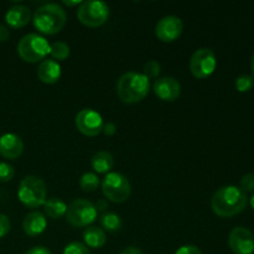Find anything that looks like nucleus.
<instances>
[{
  "label": "nucleus",
  "mask_w": 254,
  "mask_h": 254,
  "mask_svg": "<svg viewBox=\"0 0 254 254\" xmlns=\"http://www.w3.org/2000/svg\"><path fill=\"white\" fill-rule=\"evenodd\" d=\"M184 30L183 20L175 15L161 17L155 26V35L163 42H173L181 36Z\"/></svg>",
  "instance_id": "obj_11"
},
{
  "label": "nucleus",
  "mask_w": 254,
  "mask_h": 254,
  "mask_svg": "<svg viewBox=\"0 0 254 254\" xmlns=\"http://www.w3.org/2000/svg\"><path fill=\"white\" fill-rule=\"evenodd\" d=\"M150 91V81L139 72H127L122 74L117 84V94L124 103L134 104L143 101Z\"/></svg>",
  "instance_id": "obj_2"
},
{
  "label": "nucleus",
  "mask_w": 254,
  "mask_h": 254,
  "mask_svg": "<svg viewBox=\"0 0 254 254\" xmlns=\"http://www.w3.org/2000/svg\"><path fill=\"white\" fill-rule=\"evenodd\" d=\"M254 86V78L251 74H241L236 79V88L238 92H248L250 89H252Z\"/></svg>",
  "instance_id": "obj_24"
},
{
  "label": "nucleus",
  "mask_w": 254,
  "mask_h": 254,
  "mask_svg": "<svg viewBox=\"0 0 254 254\" xmlns=\"http://www.w3.org/2000/svg\"><path fill=\"white\" fill-rule=\"evenodd\" d=\"M99 178L94 173H86L79 179V186L86 192H93L99 186Z\"/></svg>",
  "instance_id": "obj_23"
},
{
  "label": "nucleus",
  "mask_w": 254,
  "mask_h": 254,
  "mask_svg": "<svg viewBox=\"0 0 254 254\" xmlns=\"http://www.w3.org/2000/svg\"><path fill=\"white\" fill-rule=\"evenodd\" d=\"M37 77L45 84H55L61 77V66L54 60H44L37 68Z\"/></svg>",
  "instance_id": "obj_17"
},
{
  "label": "nucleus",
  "mask_w": 254,
  "mask_h": 254,
  "mask_svg": "<svg viewBox=\"0 0 254 254\" xmlns=\"http://www.w3.org/2000/svg\"><path fill=\"white\" fill-rule=\"evenodd\" d=\"M10 37V31L7 30L6 26L4 25H0V42L7 41Z\"/></svg>",
  "instance_id": "obj_34"
},
{
  "label": "nucleus",
  "mask_w": 254,
  "mask_h": 254,
  "mask_svg": "<svg viewBox=\"0 0 254 254\" xmlns=\"http://www.w3.org/2000/svg\"><path fill=\"white\" fill-rule=\"evenodd\" d=\"M74 124L79 133L86 136H96L102 133L103 129V118L98 112L91 108H84L77 113Z\"/></svg>",
  "instance_id": "obj_10"
},
{
  "label": "nucleus",
  "mask_w": 254,
  "mask_h": 254,
  "mask_svg": "<svg viewBox=\"0 0 254 254\" xmlns=\"http://www.w3.org/2000/svg\"><path fill=\"white\" fill-rule=\"evenodd\" d=\"M83 241L88 248H102L107 242L106 232L96 226H88L83 231Z\"/></svg>",
  "instance_id": "obj_18"
},
{
  "label": "nucleus",
  "mask_w": 254,
  "mask_h": 254,
  "mask_svg": "<svg viewBox=\"0 0 254 254\" xmlns=\"http://www.w3.org/2000/svg\"><path fill=\"white\" fill-rule=\"evenodd\" d=\"M64 254H91V251L84 243L71 242L64 247Z\"/></svg>",
  "instance_id": "obj_26"
},
{
  "label": "nucleus",
  "mask_w": 254,
  "mask_h": 254,
  "mask_svg": "<svg viewBox=\"0 0 254 254\" xmlns=\"http://www.w3.org/2000/svg\"><path fill=\"white\" fill-rule=\"evenodd\" d=\"M20 202L29 208L40 207L47 200L46 184L39 176L29 175L24 178L17 189Z\"/></svg>",
  "instance_id": "obj_4"
},
{
  "label": "nucleus",
  "mask_w": 254,
  "mask_h": 254,
  "mask_svg": "<svg viewBox=\"0 0 254 254\" xmlns=\"http://www.w3.org/2000/svg\"><path fill=\"white\" fill-rule=\"evenodd\" d=\"M251 68H252V73H253V78H254V55L252 57V61H251Z\"/></svg>",
  "instance_id": "obj_37"
},
{
  "label": "nucleus",
  "mask_w": 254,
  "mask_h": 254,
  "mask_svg": "<svg viewBox=\"0 0 254 254\" xmlns=\"http://www.w3.org/2000/svg\"><path fill=\"white\" fill-rule=\"evenodd\" d=\"M153 91L158 98L164 102H174L180 97L181 86L173 77H161L153 84Z\"/></svg>",
  "instance_id": "obj_13"
},
{
  "label": "nucleus",
  "mask_w": 254,
  "mask_h": 254,
  "mask_svg": "<svg viewBox=\"0 0 254 254\" xmlns=\"http://www.w3.org/2000/svg\"><path fill=\"white\" fill-rule=\"evenodd\" d=\"M64 4L67 5V6H77V5L81 4V1H79V0H74V1H68V0H64Z\"/></svg>",
  "instance_id": "obj_36"
},
{
  "label": "nucleus",
  "mask_w": 254,
  "mask_h": 254,
  "mask_svg": "<svg viewBox=\"0 0 254 254\" xmlns=\"http://www.w3.org/2000/svg\"><path fill=\"white\" fill-rule=\"evenodd\" d=\"M79 22L87 27H99L106 24L109 17V6L104 1L88 0L79 4L77 10Z\"/></svg>",
  "instance_id": "obj_8"
},
{
  "label": "nucleus",
  "mask_w": 254,
  "mask_h": 254,
  "mask_svg": "<svg viewBox=\"0 0 254 254\" xmlns=\"http://www.w3.org/2000/svg\"><path fill=\"white\" fill-rule=\"evenodd\" d=\"M228 246L235 254L254 253V235L245 227H236L228 236Z\"/></svg>",
  "instance_id": "obj_12"
},
{
  "label": "nucleus",
  "mask_w": 254,
  "mask_h": 254,
  "mask_svg": "<svg viewBox=\"0 0 254 254\" xmlns=\"http://www.w3.org/2000/svg\"><path fill=\"white\" fill-rule=\"evenodd\" d=\"M161 71V66L158 61L155 60H151V61H148L144 66V76L148 77L149 79L150 78H158L159 74H160Z\"/></svg>",
  "instance_id": "obj_25"
},
{
  "label": "nucleus",
  "mask_w": 254,
  "mask_h": 254,
  "mask_svg": "<svg viewBox=\"0 0 254 254\" xmlns=\"http://www.w3.org/2000/svg\"><path fill=\"white\" fill-rule=\"evenodd\" d=\"M31 20V11L25 5H14L5 14V21L12 29H21Z\"/></svg>",
  "instance_id": "obj_16"
},
{
  "label": "nucleus",
  "mask_w": 254,
  "mask_h": 254,
  "mask_svg": "<svg viewBox=\"0 0 254 254\" xmlns=\"http://www.w3.org/2000/svg\"><path fill=\"white\" fill-rule=\"evenodd\" d=\"M94 207H96L97 212L106 213V212H108L109 203H108V201L104 200V198H101V200L97 201V203H96V205H94Z\"/></svg>",
  "instance_id": "obj_31"
},
{
  "label": "nucleus",
  "mask_w": 254,
  "mask_h": 254,
  "mask_svg": "<svg viewBox=\"0 0 254 254\" xmlns=\"http://www.w3.org/2000/svg\"><path fill=\"white\" fill-rule=\"evenodd\" d=\"M47 227V220L45 215L39 211H32V212L27 213L22 222V230H24L25 235L30 236V237H36L41 233L45 232Z\"/></svg>",
  "instance_id": "obj_15"
},
{
  "label": "nucleus",
  "mask_w": 254,
  "mask_h": 254,
  "mask_svg": "<svg viewBox=\"0 0 254 254\" xmlns=\"http://www.w3.org/2000/svg\"><path fill=\"white\" fill-rule=\"evenodd\" d=\"M240 189L246 193L251 192V191H254V174L253 173L246 174V175L242 176L240 183Z\"/></svg>",
  "instance_id": "obj_28"
},
{
  "label": "nucleus",
  "mask_w": 254,
  "mask_h": 254,
  "mask_svg": "<svg viewBox=\"0 0 254 254\" xmlns=\"http://www.w3.org/2000/svg\"><path fill=\"white\" fill-rule=\"evenodd\" d=\"M24 151V143L19 135L6 133L0 136V155L9 160H15Z\"/></svg>",
  "instance_id": "obj_14"
},
{
  "label": "nucleus",
  "mask_w": 254,
  "mask_h": 254,
  "mask_svg": "<svg viewBox=\"0 0 254 254\" xmlns=\"http://www.w3.org/2000/svg\"><path fill=\"white\" fill-rule=\"evenodd\" d=\"M97 216L98 212L94 207V203L84 198H77L67 206L66 220L72 227H88L97 220Z\"/></svg>",
  "instance_id": "obj_6"
},
{
  "label": "nucleus",
  "mask_w": 254,
  "mask_h": 254,
  "mask_svg": "<svg viewBox=\"0 0 254 254\" xmlns=\"http://www.w3.org/2000/svg\"><path fill=\"white\" fill-rule=\"evenodd\" d=\"M92 168L98 174H108L114 166V159L108 151H98L92 156Z\"/></svg>",
  "instance_id": "obj_19"
},
{
  "label": "nucleus",
  "mask_w": 254,
  "mask_h": 254,
  "mask_svg": "<svg viewBox=\"0 0 254 254\" xmlns=\"http://www.w3.org/2000/svg\"><path fill=\"white\" fill-rule=\"evenodd\" d=\"M69 46L64 41H56L50 45V55L54 61H64L69 56Z\"/></svg>",
  "instance_id": "obj_22"
},
{
  "label": "nucleus",
  "mask_w": 254,
  "mask_h": 254,
  "mask_svg": "<svg viewBox=\"0 0 254 254\" xmlns=\"http://www.w3.org/2000/svg\"><path fill=\"white\" fill-rule=\"evenodd\" d=\"M25 254H51L47 248L41 247V246H37V247H32L31 250L27 251Z\"/></svg>",
  "instance_id": "obj_33"
},
{
  "label": "nucleus",
  "mask_w": 254,
  "mask_h": 254,
  "mask_svg": "<svg viewBox=\"0 0 254 254\" xmlns=\"http://www.w3.org/2000/svg\"><path fill=\"white\" fill-rule=\"evenodd\" d=\"M217 66L215 52L211 49H198L192 54L190 60V71L193 77L205 79L215 72Z\"/></svg>",
  "instance_id": "obj_9"
},
{
  "label": "nucleus",
  "mask_w": 254,
  "mask_h": 254,
  "mask_svg": "<svg viewBox=\"0 0 254 254\" xmlns=\"http://www.w3.org/2000/svg\"><path fill=\"white\" fill-rule=\"evenodd\" d=\"M247 203V193L237 186L228 185L216 191L211 200V207L217 216L228 218L243 212Z\"/></svg>",
  "instance_id": "obj_1"
},
{
  "label": "nucleus",
  "mask_w": 254,
  "mask_h": 254,
  "mask_svg": "<svg viewBox=\"0 0 254 254\" xmlns=\"http://www.w3.org/2000/svg\"><path fill=\"white\" fill-rule=\"evenodd\" d=\"M102 191L107 200L114 203H122L130 196L131 185L123 174L108 173L102 181Z\"/></svg>",
  "instance_id": "obj_7"
},
{
  "label": "nucleus",
  "mask_w": 254,
  "mask_h": 254,
  "mask_svg": "<svg viewBox=\"0 0 254 254\" xmlns=\"http://www.w3.org/2000/svg\"><path fill=\"white\" fill-rule=\"evenodd\" d=\"M44 212L47 217L52 218V220H57L64 216H66L67 212V205L64 201H62L59 197H51L47 198L45 201L44 205Z\"/></svg>",
  "instance_id": "obj_20"
},
{
  "label": "nucleus",
  "mask_w": 254,
  "mask_h": 254,
  "mask_svg": "<svg viewBox=\"0 0 254 254\" xmlns=\"http://www.w3.org/2000/svg\"><path fill=\"white\" fill-rule=\"evenodd\" d=\"M99 222H101L102 228L108 232H118L123 226L122 218L114 212L102 213V216L99 217Z\"/></svg>",
  "instance_id": "obj_21"
},
{
  "label": "nucleus",
  "mask_w": 254,
  "mask_h": 254,
  "mask_svg": "<svg viewBox=\"0 0 254 254\" xmlns=\"http://www.w3.org/2000/svg\"><path fill=\"white\" fill-rule=\"evenodd\" d=\"M11 230V223L10 220L5 215L0 213V238L5 237Z\"/></svg>",
  "instance_id": "obj_29"
},
{
  "label": "nucleus",
  "mask_w": 254,
  "mask_h": 254,
  "mask_svg": "<svg viewBox=\"0 0 254 254\" xmlns=\"http://www.w3.org/2000/svg\"><path fill=\"white\" fill-rule=\"evenodd\" d=\"M251 206H252V208L254 210V195L251 197Z\"/></svg>",
  "instance_id": "obj_38"
},
{
  "label": "nucleus",
  "mask_w": 254,
  "mask_h": 254,
  "mask_svg": "<svg viewBox=\"0 0 254 254\" xmlns=\"http://www.w3.org/2000/svg\"><path fill=\"white\" fill-rule=\"evenodd\" d=\"M15 170L10 164L0 161V183H7L14 178Z\"/></svg>",
  "instance_id": "obj_27"
},
{
  "label": "nucleus",
  "mask_w": 254,
  "mask_h": 254,
  "mask_svg": "<svg viewBox=\"0 0 254 254\" xmlns=\"http://www.w3.org/2000/svg\"><path fill=\"white\" fill-rule=\"evenodd\" d=\"M102 131H103L106 135L111 136V135H114V134L117 133V126L114 123H111V122H108V123H106L103 126V129H102Z\"/></svg>",
  "instance_id": "obj_32"
},
{
  "label": "nucleus",
  "mask_w": 254,
  "mask_h": 254,
  "mask_svg": "<svg viewBox=\"0 0 254 254\" xmlns=\"http://www.w3.org/2000/svg\"><path fill=\"white\" fill-rule=\"evenodd\" d=\"M121 254H144V253L136 247H127L122 251Z\"/></svg>",
  "instance_id": "obj_35"
},
{
  "label": "nucleus",
  "mask_w": 254,
  "mask_h": 254,
  "mask_svg": "<svg viewBox=\"0 0 254 254\" xmlns=\"http://www.w3.org/2000/svg\"><path fill=\"white\" fill-rule=\"evenodd\" d=\"M17 54L25 62L36 64L50 54V44L41 35L27 34L17 44Z\"/></svg>",
  "instance_id": "obj_5"
},
{
  "label": "nucleus",
  "mask_w": 254,
  "mask_h": 254,
  "mask_svg": "<svg viewBox=\"0 0 254 254\" xmlns=\"http://www.w3.org/2000/svg\"><path fill=\"white\" fill-rule=\"evenodd\" d=\"M175 254H202L200 250H198L196 246H191V245H186L183 246V247L179 248L176 251Z\"/></svg>",
  "instance_id": "obj_30"
},
{
  "label": "nucleus",
  "mask_w": 254,
  "mask_h": 254,
  "mask_svg": "<svg viewBox=\"0 0 254 254\" xmlns=\"http://www.w3.org/2000/svg\"><path fill=\"white\" fill-rule=\"evenodd\" d=\"M67 15L64 7L59 4H45L37 7L32 16L34 26L46 35L59 34L64 27Z\"/></svg>",
  "instance_id": "obj_3"
}]
</instances>
